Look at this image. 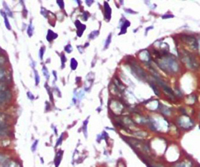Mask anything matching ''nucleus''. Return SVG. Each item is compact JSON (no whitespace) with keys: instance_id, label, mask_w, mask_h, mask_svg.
Masks as SVG:
<instances>
[{"instance_id":"f257e3e1","label":"nucleus","mask_w":200,"mask_h":167,"mask_svg":"<svg viewBox=\"0 0 200 167\" xmlns=\"http://www.w3.org/2000/svg\"><path fill=\"white\" fill-rule=\"evenodd\" d=\"M159 65L163 70L167 72H177L179 70L178 63L174 59V57H164L163 59L159 61Z\"/></svg>"},{"instance_id":"f03ea898","label":"nucleus","mask_w":200,"mask_h":167,"mask_svg":"<svg viewBox=\"0 0 200 167\" xmlns=\"http://www.w3.org/2000/svg\"><path fill=\"white\" fill-rule=\"evenodd\" d=\"M12 94L4 84H0V103H6L11 100Z\"/></svg>"},{"instance_id":"7ed1b4c3","label":"nucleus","mask_w":200,"mask_h":167,"mask_svg":"<svg viewBox=\"0 0 200 167\" xmlns=\"http://www.w3.org/2000/svg\"><path fill=\"white\" fill-rule=\"evenodd\" d=\"M179 122H178V124L180 127L182 128H190L192 125H193V123H192V121L189 119L188 117H186V116H182L181 118H179Z\"/></svg>"},{"instance_id":"20e7f679","label":"nucleus","mask_w":200,"mask_h":167,"mask_svg":"<svg viewBox=\"0 0 200 167\" xmlns=\"http://www.w3.org/2000/svg\"><path fill=\"white\" fill-rule=\"evenodd\" d=\"M183 60L185 61L187 66L189 68H191V69H195V68H197V63L195 62L194 58L190 56L189 54H186L185 56H183Z\"/></svg>"},{"instance_id":"39448f33","label":"nucleus","mask_w":200,"mask_h":167,"mask_svg":"<svg viewBox=\"0 0 200 167\" xmlns=\"http://www.w3.org/2000/svg\"><path fill=\"white\" fill-rule=\"evenodd\" d=\"M104 15H105V18L106 20H108V21H110L111 19V8L109 6V4L107 3V2H104Z\"/></svg>"},{"instance_id":"423d86ee","label":"nucleus","mask_w":200,"mask_h":167,"mask_svg":"<svg viewBox=\"0 0 200 167\" xmlns=\"http://www.w3.org/2000/svg\"><path fill=\"white\" fill-rule=\"evenodd\" d=\"M75 25H77V26H76L77 35H78V36H81V35H82V32L86 29V26H85V25H83V24H81L79 20H76V21H75Z\"/></svg>"},{"instance_id":"0eeeda50","label":"nucleus","mask_w":200,"mask_h":167,"mask_svg":"<svg viewBox=\"0 0 200 167\" xmlns=\"http://www.w3.org/2000/svg\"><path fill=\"white\" fill-rule=\"evenodd\" d=\"M2 167H21L20 164L16 161L10 160V161H5V162L2 164Z\"/></svg>"},{"instance_id":"6e6552de","label":"nucleus","mask_w":200,"mask_h":167,"mask_svg":"<svg viewBox=\"0 0 200 167\" xmlns=\"http://www.w3.org/2000/svg\"><path fill=\"white\" fill-rule=\"evenodd\" d=\"M139 57H140L141 60H143V61H149V60H150V54H149L147 50H144V51L139 53Z\"/></svg>"},{"instance_id":"1a4fd4ad","label":"nucleus","mask_w":200,"mask_h":167,"mask_svg":"<svg viewBox=\"0 0 200 167\" xmlns=\"http://www.w3.org/2000/svg\"><path fill=\"white\" fill-rule=\"evenodd\" d=\"M62 154H63V151H62V150H60V151H58V152H57V154H56V156H55L54 162H55V166H56V167H58V166H59L60 162H61V159H62Z\"/></svg>"},{"instance_id":"9d476101","label":"nucleus","mask_w":200,"mask_h":167,"mask_svg":"<svg viewBox=\"0 0 200 167\" xmlns=\"http://www.w3.org/2000/svg\"><path fill=\"white\" fill-rule=\"evenodd\" d=\"M57 38V34L52 32L51 30H48V35H47V40L48 41H52L53 39Z\"/></svg>"},{"instance_id":"9b49d317","label":"nucleus","mask_w":200,"mask_h":167,"mask_svg":"<svg viewBox=\"0 0 200 167\" xmlns=\"http://www.w3.org/2000/svg\"><path fill=\"white\" fill-rule=\"evenodd\" d=\"M175 167H192V164L189 161H182V162L176 164Z\"/></svg>"},{"instance_id":"f8f14e48","label":"nucleus","mask_w":200,"mask_h":167,"mask_svg":"<svg viewBox=\"0 0 200 167\" xmlns=\"http://www.w3.org/2000/svg\"><path fill=\"white\" fill-rule=\"evenodd\" d=\"M70 66H71V69L72 70H75L78 66V63L76 61V59L75 58H72L71 60H70Z\"/></svg>"},{"instance_id":"ddd939ff","label":"nucleus","mask_w":200,"mask_h":167,"mask_svg":"<svg viewBox=\"0 0 200 167\" xmlns=\"http://www.w3.org/2000/svg\"><path fill=\"white\" fill-rule=\"evenodd\" d=\"M27 33H28V36L31 37L33 35V26H32V23H30L28 25V28H27Z\"/></svg>"},{"instance_id":"4468645a","label":"nucleus","mask_w":200,"mask_h":167,"mask_svg":"<svg viewBox=\"0 0 200 167\" xmlns=\"http://www.w3.org/2000/svg\"><path fill=\"white\" fill-rule=\"evenodd\" d=\"M34 78H35V85H38L40 82V78H39V75L36 70H34Z\"/></svg>"},{"instance_id":"2eb2a0df","label":"nucleus","mask_w":200,"mask_h":167,"mask_svg":"<svg viewBox=\"0 0 200 167\" xmlns=\"http://www.w3.org/2000/svg\"><path fill=\"white\" fill-rule=\"evenodd\" d=\"M42 71H43V74L45 75V77H46V79H48V78H49V73H48V70H47L46 66L42 67Z\"/></svg>"},{"instance_id":"dca6fc26","label":"nucleus","mask_w":200,"mask_h":167,"mask_svg":"<svg viewBox=\"0 0 200 167\" xmlns=\"http://www.w3.org/2000/svg\"><path fill=\"white\" fill-rule=\"evenodd\" d=\"M87 122H88V120H86L84 122V124H83V132H84L85 137H87Z\"/></svg>"},{"instance_id":"f3484780","label":"nucleus","mask_w":200,"mask_h":167,"mask_svg":"<svg viewBox=\"0 0 200 167\" xmlns=\"http://www.w3.org/2000/svg\"><path fill=\"white\" fill-rule=\"evenodd\" d=\"M162 112L166 115H170V109H168L166 106H163V107H162Z\"/></svg>"},{"instance_id":"a211bd4d","label":"nucleus","mask_w":200,"mask_h":167,"mask_svg":"<svg viewBox=\"0 0 200 167\" xmlns=\"http://www.w3.org/2000/svg\"><path fill=\"white\" fill-rule=\"evenodd\" d=\"M111 37H112V35L109 34V36H108V37H107V39H106V43H105V46H104L105 49H106V48H107L108 46H109L110 41H111Z\"/></svg>"},{"instance_id":"6ab92c4d","label":"nucleus","mask_w":200,"mask_h":167,"mask_svg":"<svg viewBox=\"0 0 200 167\" xmlns=\"http://www.w3.org/2000/svg\"><path fill=\"white\" fill-rule=\"evenodd\" d=\"M98 33H99V31H98V30H96V31L91 32L90 35H89V38H92V39H93V38H95V37L98 35Z\"/></svg>"},{"instance_id":"aec40b11","label":"nucleus","mask_w":200,"mask_h":167,"mask_svg":"<svg viewBox=\"0 0 200 167\" xmlns=\"http://www.w3.org/2000/svg\"><path fill=\"white\" fill-rule=\"evenodd\" d=\"M37 145H38V140L34 141L33 145H32V147H31L32 152H35V151H36V149H37Z\"/></svg>"},{"instance_id":"412c9836","label":"nucleus","mask_w":200,"mask_h":167,"mask_svg":"<svg viewBox=\"0 0 200 167\" xmlns=\"http://www.w3.org/2000/svg\"><path fill=\"white\" fill-rule=\"evenodd\" d=\"M3 6L5 7V12H6V13H8L9 16H13V14H12L11 12L9 11V8H8V6L6 5V3H3Z\"/></svg>"},{"instance_id":"4be33fe9","label":"nucleus","mask_w":200,"mask_h":167,"mask_svg":"<svg viewBox=\"0 0 200 167\" xmlns=\"http://www.w3.org/2000/svg\"><path fill=\"white\" fill-rule=\"evenodd\" d=\"M6 157H5V156L3 155V154H1V153H0V163H2V164H3L4 162H5V161H6Z\"/></svg>"},{"instance_id":"5701e85b","label":"nucleus","mask_w":200,"mask_h":167,"mask_svg":"<svg viewBox=\"0 0 200 167\" xmlns=\"http://www.w3.org/2000/svg\"><path fill=\"white\" fill-rule=\"evenodd\" d=\"M5 75H6V74H5V71L2 69V68H0V80L3 79V78L5 77Z\"/></svg>"},{"instance_id":"b1692460","label":"nucleus","mask_w":200,"mask_h":167,"mask_svg":"<svg viewBox=\"0 0 200 167\" xmlns=\"http://www.w3.org/2000/svg\"><path fill=\"white\" fill-rule=\"evenodd\" d=\"M65 51L66 52H68V53H70L72 51V47H71V45L70 44H68L66 47H65Z\"/></svg>"},{"instance_id":"393cba45","label":"nucleus","mask_w":200,"mask_h":167,"mask_svg":"<svg viewBox=\"0 0 200 167\" xmlns=\"http://www.w3.org/2000/svg\"><path fill=\"white\" fill-rule=\"evenodd\" d=\"M62 139H63V134H61V136H60V138L58 139L57 140V143H56V147H58V146H59V144H61V142H62Z\"/></svg>"},{"instance_id":"a878e982","label":"nucleus","mask_w":200,"mask_h":167,"mask_svg":"<svg viewBox=\"0 0 200 167\" xmlns=\"http://www.w3.org/2000/svg\"><path fill=\"white\" fill-rule=\"evenodd\" d=\"M45 51V47H42L40 49V59H43V53Z\"/></svg>"},{"instance_id":"bb28decb","label":"nucleus","mask_w":200,"mask_h":167,"mask_svg":"<svg viewBox=\"0 0 200 167\" xmlns=\"http://www.w3.org/2000/svg\"><path fill=\"white\" fill-rule=\"evenodd\" d=\"M57 3H58V5H59L60 7H61V9H64V2H63V1H60V0H58Z\"/></svg>"},{"instance_id":"cd10ccee","label":"nucleus","mask_w":200,"mask_h":167,"mask_svg":"<svg viewBox=\"0 0 200 167\" xmlns=\"http://www.w3.org/2000/svg\"><path fill=\"white\" fill-rule=\"evenodd\" d=\"M27 96H28V97H29V99H31V100L35 99V97H34L33 95H32V93H31V92H29V91H28V92H27Z\"/></svg>"},{"instance_id":"c85d7f7f","label":"nucleus","mask_w":200,"mask_h":167,"mask_svg":"<svg viewBox=\"0 0 200 167\" xmlns=\"http://www.w3.org/2000/svg\"><path fill=\"white\" fill-rule=\"evenodd\" d=\"M5 61H6V59L4 57H0V65H3Z\"/></svg>"},{"instance_id":"c756f323","label":"nucleus","mask_w":200,"mask_h":167,"mask_svg":"<svg viewBox=\"0 0 200 167\" xmlns=\"http://www.w3.org/2000/svg\"><path fill=\"white\" fill-rule=\"evenodd\" d=\"M41 14H42V15H44V16L46 17V16H47V10H46V9H43V8H42Z\"/></svg>"},{"instance_id":"7c9ffc66","label":"nucleus","mask_w":200,"mask_h":167,"mask_svg":"<svg viewBox=\"0 0 200 167\" xmlns=\"http://www.w3.org/2000/svg\"><path fill=\"white\" fill-rule=\"evenodd\" d=\"M61 57H62V68H63V67H64V62H65V56L62 54Z\"/></svg>"},{"instance_id":"2f4dec72","label":"nucleus","mask_w":200,"mask_h":167,"mask_svg":"<svg viewBox=\"0 0 200 167\" xmlns=\"http://www.w3.org/2000/svg\"><path fill=\"white\" fill-rule=\"evenodd\" d=\"M167 17H173L172 15H163V18H167Z\"/></svg>"},{"instance_id":"473e14b6","label":"nucleus","mask_w":200,"mask_h":167,"mask_svg":"<svg viewBox=\"0 0 200 167\" xmlns=\"http://www.w3.org/2000/svg\"><path fill=\"white\" fill-rule=\"evenodd\" d=\"M86 2H87V5H91V2L93 3V1H86Z\"/></svg>"}]
</instances>
